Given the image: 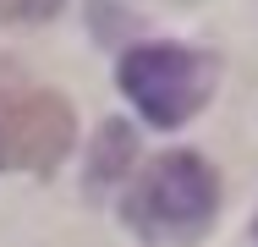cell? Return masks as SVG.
I'll use <instances>...</instances> for the list:
<instances>
[{
	"mask_svg": "<svg viewBox=\"0 0 258 247\" xmlns=\"http://www.w3.org/2000/svg\"><path fill=\"white\" fill-rule=\"evenodd\" d=\"M220 209V181L204 154H165L126 198V225L143 242H187Z\"/></svg>",
	"mask_w": 258,
	"mask_h": 247,
	"instance_id": "6da1fadb",
	"label": "cell"
},
{
	"mask_svg": "<svg viewBox=\"0 0 258 247\" xmlns=\"http://www.w3.org/2000/svg\"><path fill=\"white\" fill-rule=\"evenodd\" d=\"M121 94L132 99L154 127H181L204 110V99L214 94L220 66L187 44H138L121 60Z\"/></svg>",
	"mask_w": 258,
	"mask_h": 247,
	"instance_id": "7a4b0ae2",
	"label": "cell"
},
{
	"mask_svg": "<svg viewBox=\"0 0 258 247\" xmlns=\"http://www.w3.org/2000/svg\"><path fill=\"white\" fill-rule=\"evenodd\" d=\"M77 138L72 104L33 83H0V170H55Z\"/></svg>",
	"mask_w": 258,
	"mask_h": 247,
	"instance_id": "3957f363",
	"label": "cell"
},
{
	"mask_svg": "<svg viewBox=\"0 0 258 247\" xmlns=\"http://www.w3.org/2000/svg\"><path fill=\"white\" fill-rule=\"evenodd\" d=\"M94 154H99V159H94L88 181H94V187H104L110 176H121V170L132 165V154H138V143H132V132H126L121 121H110V127L99 132V148H94Z\"/></svg>",
	"mask_w": 258,
	"mask_h": 247,
	"instance_id": "277c9868",
	"label": "cell"
},
{
	"mask_svg": "<svg viewBox=\"0 0 258 247\" xmlns=\"http://www.w3.org/2000/svg\"><path fill=\"white\" fill-rule=\"evenodd\" d=\"M60 11V0H0V17L6 22H44Z\"/></svg>",
	"mask_w": 258,
	"mask_h": 247,
	"instance_id": "5b68a950",
	"label": "cell"
}]
</instances>
